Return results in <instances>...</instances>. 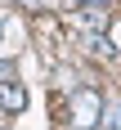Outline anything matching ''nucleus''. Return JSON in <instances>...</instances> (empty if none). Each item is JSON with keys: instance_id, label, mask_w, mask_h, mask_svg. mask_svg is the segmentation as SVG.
Instances as JSON below:
<instances>
[{"instance_id": "nucleus-2", "label": "nucleus", "mask_w": 121, "mask_h": 130, "mask_svg": "<svg viewBox=\"0 0 121 130\" xmlns=\"http://www.w3.org/2000/svg\"><path fill=\"white\" fill-rule=\"evenodd\" d=\"M0 108H5V112H23V108H27V94L18 90L13 81H0Z\"/></svg>"}, {"instance_id": "nucleus-5", "label": "nucleus", "mask_w": 121, "mask_h": 130, "mask_svg": "<svg viewBox=\"0 0 121 130\" xmlns=\"http://www.w3.org/2000/svg\"><path fill=\"white\" fill-rule=\"evenodd\" d=\"M23 5H31V9H49V0H23Z\"/></svg>"}, {"instance_id": "nucleus-3", "label": "nucleus", "mask_w": 121, "mask_h": 130, "mask_svg": "<svg viewBox=\"0 0 121 130\" xmlns=\"http://www.w3.org/2000/svg\"><path fill=\"white\" fill-rule=\"evenodd\" d=\"M112 50H117V45H112V36H99V31L90 36V54H99V58H112Z\"/></svg>"}, {"instance_id": "nucleus-4", "label": "nucleus", "mask_w": 121, "mask_h": 130, "mask_svg": "<svg viewBox=\"0 0 121 130\" xmlns=\"http://www.w3.org/2000/svg\"><path fill=\"white\" fill-rule=\"evenodd\" d=\"M108 130H121V108H112V117H108Z\"/></svg>"}, {"instance_id": "nucleus-1", "label": "nucleus", "mask_w": 121, "mask_h": 130, "mask_svg": "<svg viewBox=\"0 0 121 130\" xmlns=\"http://www.w3.org/2000/svg\"><path fill=\"white\" fill-rule=\"evenodd\" d=\"M99 112H103L99 90H76V94H72V121H76V126H94Z\"/></svg>"}]
</instances>
